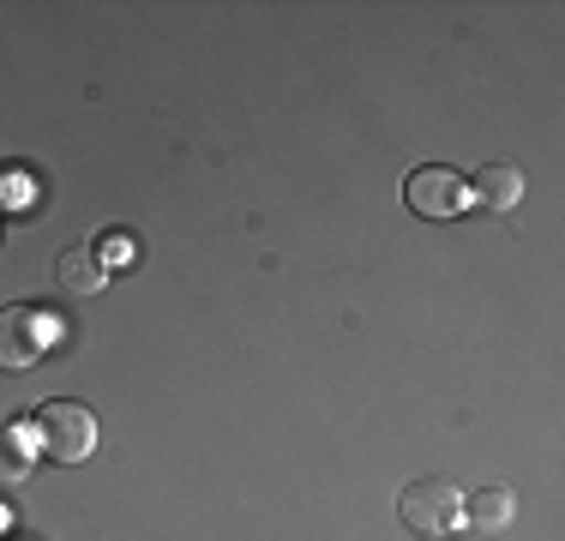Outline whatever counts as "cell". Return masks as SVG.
<instances>
[{
	"label": "cell",
	"instance_id": "9c48e42d",
	"mask_svg": "<svg viewBox=\"0 0 565 541\" xmlns=\"http://www.w3.org/2000/svg\"><path fill=\"white\" fill-rule=\"evenodd\" d=\"M97 259H103V265H132V241H127V235H109Z\"/></svg>",
	"mask_w": 565,
	"mask_h": 541
},
{
	"label": "cell",
	"instance_id": "7a4b0ae2",
	"mask_svg": "<svg viewBox=\"0 0 565 541\" xmlns=\"http://www.w3.org/2000/svg\"><path fill=\"white\" fill-rule=\"evenodd\" d=\"M36 452H49L55 464H85L97 452V415L85 403H49L36 415Z\"/></svg>",
	"mask_w": 565,
	"mask_h": 541
},
{
	"label": "cell",
	"instance_id": "52a82bcc",
	"mask_svg": "<svg viewBox=\"0 0 565 541\" xmlns=\"http://www.w3.org/2000/svg\"><path fill=\"white\" fill-rule=\"evenodd\" d=\"M469 193H476L488 211L523 205V174H518V162H481V169H476V187H469Z\"/></svg>",
	"mask_w": 565,
	"mask_h": 541
},
{
	"label": "cell",
	"instance_id": "8fae6325",
	"mask_svg": "<svg viewBox=\"0 0 565 541\" xmlns=\"http://www.w3.org/2000/svg\"><path fill=\"white\" fill-rule=\"evenodd\" d=\"M422 541H427V535H422Z\"/></svg>",
	"mask_w": 565,
	"mask_h": 541
},
{
	"label": "cell",
	"instance_id": "5b68a950",
	"mask_svg": "<svg viewBox=\"0 0 565 541\" xmlns=\"http://www.w3.org/2000/svg\"><path fill=\"white\" fill-rule=\"evenodd\" d=\"M103 277H109V265L97 259V247H66L55 259V289L66 301H90L103 289Z\"/></svg>",
	"mask_w": 565,
	"mask_h": 541
},
{
	"label": "cell",
	"instance_id": "ba28073f",
	"mask_svg": "<svg viewBox=\"0 0 565 541\" xmlns=\"http://www.w3.org/2000/svg\"><path fill=\"white\" fill-rule=\"evenodd\" d=\"M31 464H36V427L24 422L0 427V487H19L31 476Z\"/></svg>",
	"mask_w": 565,
	"mask_h": 541
},
{
	"label": "cell",
	"instance_id": "6da1fadb",
	"mask_svg": "<svg viewBox=\"0 0 565 541\" xmlns=\"http://www.w3.org/2000/svg\"><path fill=\"white\" fill-rule=\"evenodd\" d=\"M397 518L409 523L415 535L439 541L446 530H457V523H463V487L446 481V476H422V481H409V487L397 494Z\"/></svg>",
	"mask_w": 565,
	"mask_h": 541
},
{
	"label": "cell",
	"instance_id": "3957f363",
	"mask_svg": "<svg viewBox=\"0 0 565 541\" xmlns=\"http://www.w3.org/2000/svg\"><path fill=\"white\" fill-rule=\"evenodd\" d=\"M49 337H55V319L49 314H36V307H0V368L7 373L31 368L49 349Z\"/></svg>",
	"mask_w": 565,
	"mask_h": 541
},
{
	"label": "cell",
	"instance_id": "277c9868",
	"mask_svg": "<svg viewBox=\"0 0 565 541\" xmlns=\"http://www.w3.org/2000/svg\"><path fill=\"white\" fill-rule=\"evenodd\" d=\"M403 199H409V211L415 216H457L469 205V181L457 169H415L409 181H403Z\"/></svg>",
	"mask_w": 565,
	"mask_h": 541
},
{
	"label": "cell",
	"instance_id": "8992f818",
	"mask_svg": "<svg viewBox=\"0 0 565 541\" xmlns=\"http://www.w3.org/2000/svg\"><path fill=\"white\" fill-rule=\"evenodd\" d=\"M511 518H518V494L511 487H476V494H463V523H476V530H511Z\"/></svg>",
	"mask_w": 565,
	"mask_h": 541
},
{
	"label": "cell",
	"instance_id": "30bf717a",
	"mask_svg": "<svg viewBox=\"0 0 565 541\" xmlns=\"http://www.w3.org/2000/svg\"><path fill=\"white\" fill-rule=\"evenodd\" d=\"M0 530H7V506H0Z\"/></svg>",
	"mask_w": 565,
	"mask_h": 541
}]
</instances>
